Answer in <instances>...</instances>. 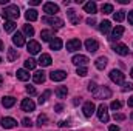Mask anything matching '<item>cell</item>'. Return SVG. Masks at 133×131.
Segmentation results:
<instances>
[{"label": "cell", "mask_w": 133, "mask_h": 131, "mask_svg": "<svg viewBox=\"0 0 133 131\" xmlns=\"http://www.w3.org/2000/svg\"><path fill=\"white\" fill-rule=\"evenodd\" d=\"M19 16H20V9L17 5H8L2 12V17L5 19V22H8V20L14 22L16 19H19Z\"/></svg>", "instance_id": "obj_1"}, {"label": "cell", "mask_w": 133, "mask_h": 131, "mask_svg": "<svg viewBox=\"0 0 133 131\" xmlns=\"http://www.w3.org/2000/svg\"><path fill=\"white\" fill-rule=\"evenodd\" d=\"M42 22L43 23H46V25H50L51 28H54V30H59V28H62L64 26V20L62 19H59V17H50V16H46V17H43L42 19Z\"/></svg>", "instance_id": "obj_2"}, {"label": "cell", "mask_w": 133, "mask_h": 131, "mask_svg": "<svg viewBox=\"0 0 133 131\" xmlns=\"http://www.w3.org/2000/svg\"><path fill=\"white\" fill-rule=\"evenodd\" d=\"M108 76H110V80H111L113 83H116V85H122V83H124L125 74H124L122 71H119V69H111Z\"/></svg>", "instance_id": "obj_3"}, {"label": "cell", "mask_w": 133, "mask_h": 131, "mask_svg": "<svg viewBox=\"0 0 133 131\" xmlns=\"http://www.w3.org/2000/svg\"><path fill=\"white\" fill-rule=\"evenodd\" d=\"M93 96H95V99H110L111 97V91L107 88V86H98L96 88V91L93 93Z\"/></svg>", "instance_id": "obj_4"}, {"label": "cell", "mask_w": 133, "mask_h": 131, "mask_svg": "<svg viewBox=\"0 0 133 131\" xmlns=\"http://www.w3.org/2000/svg\"><path fill=\"white\" fill-rule=\"evenodd\" d=\"M98 117H99L101 122H104V123H107V122L110 120L108 108H107V105H105V103H101L99 106H98Z\"/></svg>", "instance_id": "obj_5"}, {"label": "cell", "mask_w": 133, "mask_h": 131, "mask_svg": "<svg viewBox=\"0 0 133 131\" xmlns=\"http://www.w3.org/2000/svg\"><path fill=\"white\" fill-rule=\"evenodd\" d=\"M43 12H46L50 17H54V14L59 12V5H56L53 2H46L43 5Z\"/></svg>", "instance_id": "obj_6"}, {"label": "cell", "mask_w": 133, "mask_h": 131, "mask_svg": "<svg viewBox=\"0 0 133 131\" xmlns=\"http://www.w3.org/2000/svg\"><path fill=\"white\" fill-rule=\"evenodd\" d=\"M71 62H73V63H74L76 66H87V65H88V62H90V59H88L87 56H82V54H76V56H73Z\"/></svg>", "instance_id": "obj_7"}, {"label": "cell", "mask_w": 133, "mask_h": 131, "mask_svg": "<svg viewBox=\"0 0 133 131\" xmlns=\"http://www.w3.org/2000/svg\"><path fill=\"white\" fill-rule=\"evenodd\" d=\"M81 46H82V42L79 39H71V40L66 42V51H70V53H74V51L81 49Z\"/></svg>", "instance_id": "obj_8"}, {"label": "cell", "mask_w": 133, "mask_h": 131, "mask_svg": "<svg viewBox=\"0 0 133 131\" xmlns=\"http://www.w3.org/2000/svg\"><path fill=\"white\" fill-rule=\"evenodd\" d=\"M82 111H84V116L85 117H91L96 113V106H95L93 102H85L84 106H82Z\"/></svg>", "instance_id": "obj_9"}, {"label": "cell", "mask_w": 133, "mask_h": 131, "mask_svg": "<svg viewBox=\"0 0 133 131\" xmlns=\"http://www.w3.org/2000/svg\"><path fill=\"white\" fill-rule=\"evenodd\" d=\"M0 125H2V128H5V130H11V128H16V127H17V120L12 119V117H3V119L0 120Z\"/></svg>", "instance_id": "obj_10"}, {"label": "cell", "mask_w": 133, "mask_h": 131, "mask_svg": "<svg viewBox=\"0 0 133 131\" xmlns=\"http://www.w3.org/2000/svg\"><path fill=\"white\" fill-rule=\"evenodd\" d=\"M122 34H124V26L122 25H116V28L111 31V34H110V40L111 42H116V40H119L121 37H122Z\"/></svg>", "instance_id": "obj_11"}, {"label": "cell", "mask_w": 133, "mask_h": 131, "mask_svg": "<svg viewBox=\"0 0 133 131\" xmlns=\"http://www.w3.org/2000/svg\"><path fill=\"white\" fill-rule=\"evenodd\" d=\"M65 77H66V72L62 71V69H56V71L50 72V79L53 82H62V80H65Z\"/></svg>", "instance_id": "obj_12"}, {"label": "cell", "mask_w": 133, "mask_h": 131, "mask_svg": "<svg viewBox=\"0 0 133 131\" xmlns=\"http://www.w3.org/2000/svg\"><path fill=\"white\" fill-rule=\"evenodd\" d=\"M26 49H28L30 54H39L42 48H40V43H39V42H36V40H30V42L26 43Z\"/></svg>", "instance_id": "obj_13"}, {"label": "cell", "mask_w": 133, "mask_h": 131, "mask_svg": "<svg viewBox=\"0 0 133 131\" xmlns=\"http://www.w3.org/2000/svg\"><path fill=\"white\" fill-rule=\"evenodd\" d=\"M84 45H85V48H87L88 53H96V51L99 49V43H98L95 39H87Z\"/></svg>", "instance_id": "obj_14"}, {"label": "cell", "mask_w": 133, "mask_h": 131, "mask_svg": "<svg viewBox=\"0 0 133 131\" xmlns=\"http://www.w3.org/2000/svg\"><path fill=\"white\" fill-rule=\"evenodd\" d=\"M20 106H22V110H23V111L31 113V111H34V108H36V103H34L31 99H23Z\"/></svg>", "instance_id": "obj_15"}, {"label": "cell", "mask_w": 133, "mask_h": 131, "mask_svg": "<svg viewBox=\"0 0 133 131\" xmlns=\"http://www.w3.org/2000/svg\"><path fill=\"white\" fill-rule=\"evenodd\" d=\"M113 51L116 54H119V56H127L129 54V46L124 45V43H116L115 48H113Z\"/></svg>", "instance_id": "obj_16"}, {"label": "cell", "mask_w": 133, "mask_h": 131, "mask_svg": "<svg viewBox=\"0 0 133 131\" xmlns=\"http://www.w3.org/2000/svg\"><path fill=\"white\" fill-rule=\"evenodd\" d=\"M12 43L19 48V46H23L25 45V35L22 33H16L12 35Z\"/></svg>", "instance_id": "obj_17"}, {"label": "cell", "mask_w": 133, "mask_h": 131, "mask_svg": "<svg viewBox=\"0 0 133 131\" xmlns=\"http://www.w3.org/2000/svg\"><path fill=\"white\" fill-rule=\"evenodd\" d=\"M66 16H68V19H70V22H71L73 25H77V23L81 22V17L76 14L74 9H68V11H66Z\"/></svg>", "instance_id": "obj_18"}, {"label": "cell", "mask_w": 133, "mask_h": 131, "mask_svg": "<svg viewBox=\"0 0 133 131\" xmlns=\"http://www.w3.org/2000/svg\"><path fill=\"white\" fill-rule=\"evenodd\" d=\"M51 62H53V60H51V56H50V54H40L37 63H39L40 66H50Z\"/></svg>", "instance_id": "obj_19"}, {"label": "cell", "mask_w": 133, "mask_h": 131, "mask_svg": "<svg viewBox=\"0 0 133 131\" xmlns=\"http://www.w3.org/2000/svg\"><path fill=\"white\" fill-rule=\"evenodd\" d=\"M45 79H46V76H45L43 71H36L33 74V82L34 83H43Z\"/></svg>", "instance_id": "obj_20"}, {"label": "cell", "mask_w": 133, "mask_h": 131, "mask_svg": "<svg viewBox=\"0 0 133 131\" xmlns=\"http://www.w3.org/2000/svg\"><path fill=\"white\" fill-rule=\"evenodd\" d=\"M84 9H85V12H88V14H96L98 5H96L95 2H87V3L84 5Z\"/></svg>", "instance_id": "obj_21"}, {"label": "cell", "mask_w": 133, "mask_h": 131, "mask_svg": "<svg viewBox=\"0 0 133 131\" xmlns=\"http://www.w3.org/2000/svg\"><path fill=\"white\" fill-rule=\"evenodd\" d=\"M62 40L59 39V37H54L51 42H50V49H53V51H59L61 48H62Z\"/></svg>", "instance_id": "obj_22"}, {"label": "cell", "mask_w": 133, "mask_h": 131, "mask_svg": "<svg viewBox=\"0 0 133 131\" xmlns=\"http://www.w3.org/2000/svg\"><path fill=\"white\" fill-rule=\"evenodd\" d=\"M14 103H16V99L11 97V96L2 97V105H3L5 108H11V106H14Z\"/></svg>", "instance_id": "obj_23"}, {"label": "cell", "mask_w": 133, "mask_h": 131, "mask_svg": "<svg viewBox=\"0 0 133 131\" xmlns=\"http://www.w3.org/2000/svg\"><path fill=\"white\" fill-rule=\"evenodd\" d=\"M110 30H111V23L108 20H102L99 25V31L102 34H107V33H110Z\"/></svg>", "instance_id": "obj_24"}, {"label": "cell", "mask_w": 133, "mask_h": 131, "mask_svg": "<svg viewBox=\"0 0 133 131\" xmlns=\"http://www.w3.org/2000/svg\"><path fill=\"white\" fill-rule=\"evenodd\" d=\"M37 17H39V14H37L36 9H28V11L25 12V19H26L28 22H34V20H37Z\"/></svg>", "instance_id": "obj_25"}, {"label": "cell", "mask_w": 133, "mask_h": 131, "mask_svg": "<svg viewBox=\"0 0 133 131\" xmlns=\"http://www.w3.org/2000/svg\"><path fill=\"white\" fill-rule=\"evenodd\" d=\"M40 37H42L43 42H51L54 39V34H53V31H50V30H43L40 33Z\"/></svg>", "instance_id": "obj_26"}, {"label": "cell", "mask_w": 133, "mask_h": 131, "mask_svg": "<svg viewBox=\"0 0 133 131\" xmlns=\"http://www.w3.org/2000/svg\"><path fill=\"white\" fill-rule=\"evenodd\" d=\"M17 79L22 82H26V80H30V72L26 69H17Z\"/></svg>", "instance_id": "obj_27"}, {"label": "cell", "mask_w": 133, "mask_h": 131, "mask_svg": "<svg viewBox=\"0 0 133 131\" xmlns=\"http://www.w3.org/2000/svg\"><path fill=\"white\" fill-rule=\"evenodd\" d=\"M66 94H68V88L66 86H57L56 88V96L59 99H65Z\"/></svg>", "instance_id": "obj_28"}, {"label": "cell", "mask_w": 133, "mask_h": 131, "mask_svg": "<svg viewBox=\"0 0 133 131\" xmlns=\"http://www.w3.org/2000/svg\"><path fill=\"white\" fill-rule=\"evenodd\" d=\"M17 57H19L17 49H14V48H8V62H14V60H17Z\"/></svg>", "instance_id": "obj_29"}, {"label": "cell", "mask_w": 133, "mask_h": 131, "mask_svg": "<svg viewBox=\"0 0 133 131\" xmlns=\"http://www.w3.org/2000/svg\"><path fill=\"white\" fill-rule=\"evenodd\" d=\"M22 34H23V35H26V37H33V35H34V28H33V25H23Z\"/></svg>", "instance_id": "obj_30"}, {"label": "cell", "mask_w": 133, "mask_h": 131, "mask_svg": "<svg viewBox=\"0 0 133 131\" xmlns=\"http://www.w3.org/2000/svg\"><path fill=\"white\" fill-rule=\"evenodd\" d=\"M95 65H96L98 69H104V68L107 66V57H104V56H102V57H98L96 62H95Z\"/></svg>", "instance_id": "obj_31"}, {"label": "cell", "mask_w": 133, "mask_h": 131, "mask_svg": "<svg viewBox=\"0 0 133 131\" xmlns=\"http://www.w3.org/2000/svg\"><path fill=\"white\" fill-rule=\"evenodd\" d=\"M113 19H115V22L121 23V22H122V20L125 19V11H124V9H121V11L115 12V14H113Z\"/></svg>", "instance_id": "obj_32"}, {"label": "cell", "mask_w": 133, "mask_h": 131, "mask_svg": "<svg viewBox=\"0 0 133 131\" xmlns=\"http://www.w3.org/2000/svg\"><path fill=\"white\" fill-rule=\"evenodd\" d=\"M16 22H12V20H8V22H5V33H12L14 30H16Z\"/></svg>", "instance_id": "obj_33"}, {"label": "cell", "mask_w": 133, "mask_h": 131, "mask_svg": "<svg viewBox=\"0 0 133 131\" xmlns=\"http://www.w3.org/2000/svg\"><path fill=\"white\" fill-rule=\"evenodd\" d=\"M101 11H102L104 14H111V12H113V5H111V3H104V5L101 6Z\"/></svg>", "instance_id": "obj_34"}, {"label": "cell", "mask_w": 133, "mask_h": 131, "mask_svg": "<svg viewBox=\"0 0 133 131\" xmlns=\"http://www.w3.org/2000/svg\"><path fill=\"white\" fill-rule=\"evenodd\" d=\"M36 66H37V62H36L34 59L30 57V59H26V60H25V69H34Z\"/></svg>", "instance_id": "obj_35"}, {"label": "cell", "mask_w": 133, "mask_h": 131, "mask_svg": "<svg viewBox=\"0 0 133 131\" xmlns=\"http://www.w3.org/2000/svg\"><path fill=\"white\" fill-rule=\"evenodd\" d=\"M46 122H48V116H46V114H39V117H37V125H39V127H43V125H46Z\"/></svg>", "instance_id": "obj_36"}, {"label": "cell", "mask_w": 133, "mask_h": 131, "mask_svg": "<svg viewBox=\"0 0 133 131\" xmlns=\"http://www.w3.org/2000/svg\"><path fill=\"white\" fill-rule=\"evenodd\" d=\"M76 74H77V76H81V77H85V76L88 74V69H87V66H77V69H76Z\"/></svg>", "instance_id": "obj_37"}, {"label": "cell", "mask_w": 133, "mask_h": 131, "mask_svg": "<svg viewBox=\"0 0 133 131\" xmlns=\"http://www.w3.org/2000/svg\"><path fill=\"white\" fill-rule=\"evenodd\" d=\"M50 96H51V91H50V90H46V91H45V93L39 97V103H40V105H42V103H45V102L48 100V97H50Z\"/></svg>", "instance_id": "obj_38"}, {"label": "cell", "mask_w": 133, "mask_h": 131, "mask_svg": "<svg viewBox=\"0 0 133 131\" xmlns=\"http://www.w3.org/2000/svg\"><path fill=\"white\" fill-rule=\"evenodd\" d=\"M121 106H122V102H119V100H113V102H111V105H110V108H111V110H115V111L121 110Z\"/></svg>", "instance_id": "obj_39"}, {"label": "cell", "mask_w": 133, "mask_h": 131, "mask_svg": "<svg viewBox=\"0 0 133 131\" xmlns=\"http://www.w3.org/2000/svg\"><path fill=\"white\" fill-rule=\"evenodd\" d=\"M133 90V83H130V82H124L122 83V91L125 93V91H132Z\"/></svg>", "instance_id": "obj_40"}, {"label": "cell", "mask_w": 133, "mask_h": 131, "mask_svg": "<svg viewBox=\"0 0 133 131\" xmlns=\"http://www.w3.org/2000/svg\"><path fill=\"white\" fill-rule=\"evenodd\" d=\"M96 88H98L96 82H88V86H87V90H88L90 93H95V91H96Z\"/></svg>", "instance_id": "obj_41"}, {"label": "cell", "mask_w": 133, "mask_h": 131, "mask_svg": "<svg viewBox=\"0 0 133 131\" xmlns=\"http://www.w3.org/2000/svg\"><path fill=\"white\" fill-rule=\"evenodd\" d=\"M113 119H115V120H118V122H122V120L125 119V116H124L122 113H115V116H113Z\"/></svg>", "instance_id": "obj_42"}, {"label": "cell", "mask_w": 133, "mask_h": 131, "mask_svg": "<svg viewBox=\"0 0 133 131\" xmlns=\"http://www.w3.org/2000/svg\"><path fill=\"white\" fill-rule=\"evenodd\" d=\"M26 93H28L30 96H36L37 91H36V88H34L33 85H28V86H26Z\"/></svg>", "instance_id": "obj_43"}, {"label": "cell", "mask_w": 133, "mask_h": 131, "mask_svg": "<svg viewBox=\"0 0 133 131\" xmlns=\"http://www.w3.org/2000/svg\"><path fill=\"white\" fill-rule=\"evenodd\" d=\"M22 125H23V127H26V128H28V127H33V122H31V120H30V119H28V117H25V119H23V120H22Z\"/></svg>", "instance_id": "obj_44"}, {"label": "cell", "mask_w": 133, "mask_h": 131, "mask_svg": "<svg viewBox=\"0 0 133 131\" xmlns=\"http://www.w3.org/2000/svg\"><path fill=\"white\" fill-rule=\"evenodd\" d=\"M59 127L64 128V127H70V120H61L59 122Z\"/></svg>", "instance_id": "obj_45"}, {"label": "cell", "mask_w": 133, "mask_h": 131, "mask_svg": "<svg viewBox=\"0 0 133 131\" xmlns=\"http://www.w3.org/2000/svg\"><path fill=\"white\" fill-rule=\"evenodd\" d=\"M62 110H64V105H62V103H57V105L54 106V111H56V113H61Z\"/></svg>", "instance_id": "obj_46"}, {"label": "cell", "mask_w": 133, "mask_h": 131, "mask_svg": "<svg viewBox=\"0 0 133 131\" xmlns=\"http://www.w3.org/2000/svg\"><path fill=\"white\" fill-rule=\"evenodd\" d=\"M96 23V20L93 19V17H90V19H87V25H90V26H93Z\"/></svg>", "instance_id": "obj_47"}, {"label": "cell", "mask_w": 133, "mask_h": 131, "mask_svg": "<svg viewBox=\"0 0 133 131\" xmlns=\"http://www.w3.org/2000/svg\"><path fill=\"white\" fill-rule=\"evenodd\" d=\"M40 3H42L40 0H30V5H31V6H37V5H40Z\"/></svg>", "instance_id": "obj_48"}, {"label": "cell", "mask_w": 133, "mask_h": 131, "mask_svg": "<svg viewBox=\"0 0 133 131\" xmlns=\"http://www.w3.org/2000/svg\"><path fill=\"white\" fill-rule=\"evenodd\" d=\"M108 131H121V130H119V127H116V125H110V127H108Z\"/></svg>", "instance_id": "obj_49"}, {"label": "cell", "mask_w": 133, "mask_h": 131, "mask_svg": "<svg viewBox=\"0 0 133 131\" xmlns=\"http://www.w3.org/2000/svg\"><path fill=\"white\" fill-rule=\"evenodd\" d=\"M129 23H130V25H133V9L129 12Z\"/></svg>", "instance_id": "obj_50"}, {"label": "cell", "mask_w": 133, "mask_h": 131, "mask_svg": "<svg viewBox=\"0 0 133 131\" xmlns=\"http://www.w3.org/2000/svg\"><path fill=\"white\" fill-rule=\"evenodd\" d=\"M79 102H81V97H74V100H73V103H74V105H77Z\"/></svg>", "instance_id": "obj_51"}, {"label": "cell", "mask_w": 133, "mask_h": 131, "mask_svg": "<svg viewBox=\"0 0 133 131\" xmlns=\"http://www.w3.org/2000/svg\"><path fill=\"white\" fill-rule=\"evenodd\" d=\"M129 106H132V108H133V96L129 99Z\"/></svg>", "instance_id": "obj_52"}, {"label": "cell", "mask_w": 133, "mask_h": 131, "mask_svg": "<svg viewBox=\"0 0 133 131\" xmlns=\"http://www.w3.org/2000/svg\"><path fill=\"white\" fill-rule=\"evenodd\" d=\"M130 0H119V3H122V5H125V3H129Z\"/></svg>", "instance_id": "obj_53"}, {"label": "cell", "mask_w": 133, "mask_h": 131, "mask_svg": "<svg viewBox=\"0 0 133 131\" xmlns=\"http://www.w3.org/2000/svg\"><path fill=\"white\" fill-rule=\"evenodd\" d=\"M0 5H8V0H0Z\"/></svg>", "instance_id": "obj_54"}, {"label": "cell", "mask_w": 133, "mask_h": 131, "mask_svg": "<svg viewBox=\"0 0 133 131\" xmlns=\"http://www.w3.org/2000/svg\"><path fill=\"white\" fill-rule=\"evenodd\" d=\"M3 85V77H2V74H0V86Z\"/></svg>", "instance_id": "obj_55"}, {"label": "cell", "mask_w": 133, "mask_h": 131, "mask_svg": "<svg viewBox=\"0 0 133 131\" xmlns=\"http://www.w3.org/2000/svg\"><path fill=\"white\" fill-rule=\"evenodd\" d=\"M2 49H3V42L0 40V51H2Z\"/></svg>", "instance_id": "obj_56"}, {"label": "cell", "mask_w": 133, "mask_h": 131, "mask_svg": "<svg viewBox=\"0 0 133 131\" xmlns=\"http://www.w3.org/2000/svg\"><path fill=\"white\" fill-rule=\"evenodd\" d=\"M130 76H132V79H133V68L130 69Z\"/></svg>", "instance_id": "obj_57"}, {"label": "cell", "mask_w": 133, "mask_h": 131, "mask_svg": "<svg viewBox=\"0 0 133 131\" xmlns=\"http://www.w3.org/2000/svg\"><path fill=\"white\" fill-rule=\"evenodd\" d=\"M130 117H132V119H133V113H132V114H130Z\"/></svg>", "instance_id": "obj_58"}, {"label": "cell", "mask_w": 133, "mask_h": 131, "mask_svg": "<svg viewBox=\"0 0 133 131\" xmlns=\"http://www.w3.org/2000/svg\"><path fill=\"white\" fill-rule=\"evenodd\" d=\"M0 62H2V57H0Z\"/></svg>", "instance_id": "obj_59"}]
</instances>
